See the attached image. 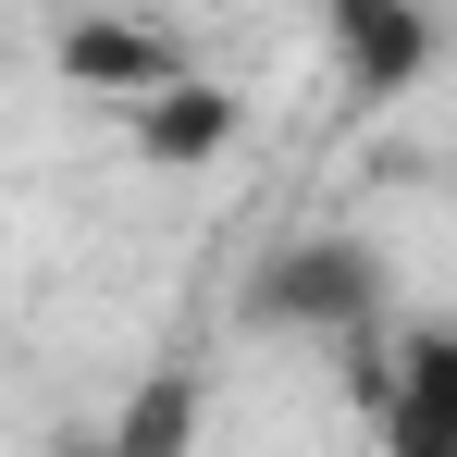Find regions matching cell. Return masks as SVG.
<instances>
[{
	"instance_id": "obj_2",
	"label": "cell",
	"mask_w": 457,
	"mask_h": 457,
	"mask_svg": "<svg viewBox=\"0 0 457 457\" xmlns=\"http://www.w3.org/2000/svg\"><path fill=\"white\" fill-rule=\"evenodd\" d=\"M371 420L395 433L408 457H457V321L433 334H371Z\"/></svg>"
},
{
	"instance_id": "obj_1",
	"label": "cell",
	"mask_w": 457,
	"mask_h": 457,
	"mask_svg": "<svg viewBox=\"0 0 457 457\" xmlns=\"http://www.w3.org/2000/svg\"><path fill=\"white\" fill-rule=\"evenodd\" d=\"M247 309H260L272 334L297 321V334H334V346H371V334H383V272L359 260V247L309 235V247H285V260L260 272V297H247Z\"/></svg>"
},
{
	"instance_id": "obj_3",
	"label": "cell",
	"mask_w": 457,
	"mask_h": 457,
	"mask_svg": "<svg viewBox=\"0 0 457 457\" xmlns=\"http://www.w3.org/2000/svg\"><path fill=\"white\" fill-rule=\"evenodd\" d=\"M334 37H346V75L359 87H408L433 62V12L420 0H334Z\"/></svg>"
}]
</instances>
